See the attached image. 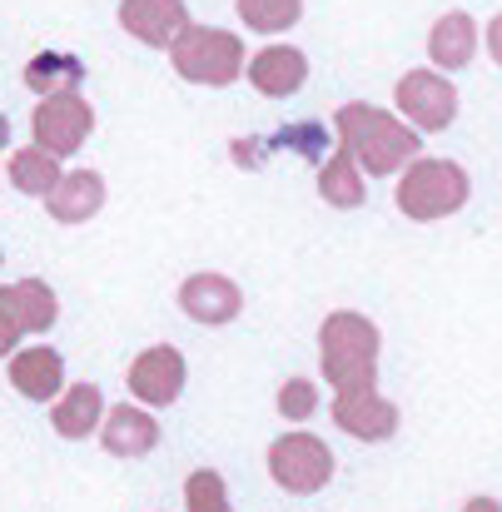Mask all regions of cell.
<instances>
[{"mask_svg":"<svg viewBox=\"0 0 502 512\" xmlns=\"http://www.w3.org/2000/svg\"><path fill=\"white\" fill-rule=\"evenodd\" d=\"M334 140H338V150L363 170V179H398V174L423 155V135H418L413 125H403L393 110L368 105V100L338 105Z\"/></svg>","mask_w":502,"mask_h":512,"instance_id":"obj_1","label":"cell"},{"mask_svg":"<svg viewBox=\"0 0 502 512\" xmlns=\"http://www.w3.org/2000/svg\"><path fill=\"white\" fill-rule=\"evenodd\" d=\"M383 334L363 309H334L319 324V368L334 393H368L378 388Z\"/></svg>","mask_w":502,"mask_h":512,"instance_id":"obj_2","label":"cell"},{"mask_svg":"<svg viewBox=\"0 0 502 512\" xmlns=\"http://www.w3.org/2000/svg\"><path fill=\"white\" fill-rule=\"evenodd\" d=\"M468 199H473V174L458 160H438V155H418L393 184V204L413 224L453 219V214L468 209Z\"/></svg>","mask_w":502,"mask_h":512,"instance_id":"obj_3","label":"cell"},{"mask_svg":"<svg viewBox=\"0 0 502 512\" xmlns=\"http://www.w3.org/2000/svg\"><path fill=\"white\" fill-rule=\"evenodd\" d=\"M165 55L179 80L209 85V90H224V85L244 80V60H249L244 40L234 30H224V25H189Z\"/></svg>","mask_w":502,"mask_h":512,"instance_id":"obj_4","label":"cell"},{"mask_svg":"<svg viewBox=\"0 0 502 512\" xmlns=\"http://www.w3.org/2000/svg\"><path fill=\"white\" fill-rule=\"evenodd\" d=\"M264 468H269V478H274L279 493H289V498H314V493H324V488L334 483L338 458L319 433L289 428V433H279V438L269 443Z\"/></svg>","mask_w":502,"mask_h":512,"instance_id":"obj_5","label":"cell"},{"mask_svg":"<svg viewBox=\"0 0 502 512\" xmlns=\"http://www.w3.org/2000/svg\"><path fill=\"white\" fill-rule=\"evenodd\" d=\"M463 100H458V85L433 70V65H418V70H403L398 85H393V115L403 125H413L418 135H443L453 120H458Z\"/></svg>","mask_w":502,"mask_h":512,"instance_id":"obj_6","label":"cell"},{"mask_svg":"<svg viewBox=\"0 0 502 512\" xmlns=\"http://www.w3.org/2000/svg\"><path fill=\"white\" fill-rule=\"evenodd\" d=\"M95 135V105L80 90H60L35 100L30 110V145H40L55 160H70L85 150V140Z\"/></svg>","mask_w":502,"mask_h":512,"instance_id":"obj_7","label":"cell"},{"mask_svg":"<svg viewBox=\"0 0 502 512\" xmlns=\"http://www.w3.org/2000/svg\"><path fill=\"white\" fill-rule=\"evenodd\" d=\"M125 383H130V398L155 413V408L179 403V393H184V383H189V363H184V353H179L174 343H150V348H140V353L130 358Z\"/></svg>","mask_w":502,"mask_h":512,"instance_id":"obj_8","label":"cell"},{"mask_svg":"<svg viewBox=\"0 0 502 512\" xmlns=\"http://www.w3.org/2000/svg\"><path fill=\"white\" fill-rule=\"evenodd\" d=\"M174 299H179V314H184L189 324H199V329H224V324H234V319L244 314V289H239V279H229V274H219V269L189 274Z\"/></svg>","mask_w":502,"mask_h":512,"instance_id":"obj_9","label":"cell"},{"mask_svg":"<svg viewBox=\"0 0 502 512\" xmlns=\"http://www.w3.org/2000/svg\"><path fill=\"white\" fill-rule=\"evenodd\" d=\"M329 418L338 433H348L358 443H388L403 423V408L393 398H383L378 388H368V393H334Z\"/></svg>","mask_w":502,"mask_h":512,"instance_id":"obj_10","label":"cell"},{"mask_svg":"<svg viewBox=\"0 0 502 512\" xmlns=\"http://www.w3.org/2000/svg\"><path fill=\"white\" fill-rule=\"evenodd\" d=\"M244 80L264 95V100H289L309 85V55L299 45H259L244 60Z\"/></svg>","mask_w":502,"mask_h":512,"instance_id":"obj_11","label":"cell"},{"mask_svg":"<svg viewBox=\"0 0 502 512\" xmlns=\"http://www.w3.org/2000/svg\"><path fill=\"white\" fill-rule=\"evenodd\" d=\"M5 373H10V388L30 403H55L65 393V353L50 348V343H20L10 358H5Z\"/></svg>","mask_w":502,"mask_h":512,"instance_id":"obj_12","label":"cell"},{"mask_svg":"<svg viewBox=\"0 0 502 512\" xmlns=\"http://www.w3.org/2000/svg\"><path fill=\"white\" fill-rule=\"evenodd\" d=\"M115 20H120V30L130 40H140L150 50H169L194 25L184 0H120L115 5Z\"/></svg>","mask_w":502,"mask_h":512,"instance_id":"obj_13","label":"cell"},{"mask_svg":"<svg viewBox=\"0 0 502 512\" xmlns=\"http://www.w3.org/2000/svg\"><path fill=\"white\" fill-rule=\"evenodd\" d=\"M95 438L110 458L135 463V458H150L160 448V418L140 403H115V408H105V423H100Z\"/></svg>","mask_w":502,"mask_h":512,"instance_id":"obj_14","label":"cell"},{"mask_svg":"<svg viewBox=\"0 0 502 512\" xmlns=\"http://www.w3.org/2000/svg\"><path fill=\"white\" fill-rule=\"evenodd\" d=\"M105 199H110V184H105L100 170H65L60 184L40 204H45V214L55 224H90L105 209Z\"/></svg>","mask_w":502,"mask_h":512,"instance_id":"obj_15","label":"cell"},{"mask_svg":"<svg viewBox=\"0 0 502 512\" xmlns=\"http://www.w3.org/2000/svg\"><path fill=\"white\" fill-rule=\"evenodd\" d=\"M478 40H483V30H478V20L468 10H443L428 25V65L443 70V75H458V70L473 65Z\"/></svg>","mask_w":502,"mask_h":512,"instance_id":"obj_16","label":"cell"},{"mask_svg":"<svg viewBox=\"0 0 502 512\" xmlns=\"http://www.w3.org/2000/svg\"><path fill=\"white\" fill-rule=\"evenodd\" d=\"M105 388L100 383H65V393L50 403V428L65 438V443H85V438H95L100 433V423H105Z\"/></svg>","mask_w":502,"mask_h":512,"instance_id":"obj_17","label":"cell"},{"mask_svg":"<svg viewBox=\"0 0 502 512\" xmlns=\"http://www.w3.org/2000/svg\"><path fill=\"white\" fill-rule=\"evenodd\" d=\"M5 294H10L20 324H25V339H30V334L45 339V334L60 324V294H55L45 279H15V284H5Z\"/></svg>","mask_w":502,"mask_h":512,"instance_id":"obj_18","label":"cell"},{"mask_svg":"<svg viewBox=\"0 0 502 512\" xmlns=\"http://www.w3.org/2000/svg\"><path fill=\"white\" fill-rule=\"evenodd\" d=\"M5 174H10V189H20V194H30V199H45V194L60 184L65 165H60L55 155H45L40 145H20V150H10Z\"/></svg>","mask_w":502,"mask_h":512,"instance_id":"obj_19","label":"cell"},{"mask_svg":"<svg viewBox=\"0 0 502 512\" xmlns=\"http://www.w3.org/2000/svg\"><path fill=\"white\" fill-rule=\"evenodd\" d=\"M319 199L329 204V209H358L363 199H368V179L363 170L343 155V150H329V160L319 165Z\"/></svg>","mask_w":502,"mask_h":512,"instance_id":"obj_20","label":"cell"},{"mask_svg":"<svg viewBox=\"0 0 502 512\" xmlns=\"http://www.w3.org/2000/svg\"><path fill=\"white\" fill-rule=\"evenodd\" d=\"M80 80H85V65L75 60V55H60V50H50V55H35L30 65H25V85L45 100V95H60V90H80Z\"/></svg>","mask_w":502,"mask_h":512,"instance_id":"obj_21","label":"cell"},{"mask_svg":"<svg viewBox=\"0 0 502 512\" xmlns=\"http://www.w3.org/2000/svg\"><path fill=\"white\" fill-rule=\"evenodd\" d=\"M234 10L254 35H284L304 20V0H234Z\"/></svg>","mask_w":502,"mask_h":512,"instance_id":"obj_22","label":"cell"},{"mask_svg":"<svg viewBox=\"0 0 502 512\" xmlns=\"http://www.w3.org/2000/svg\"><path fill=\"white\" fill-rule=\"evenodd\" d=\"M184 512H234L229 508V483L214 468H194L184 478Z\"/></svg>","mask_w":502,"mask_h":512,"instance_id":"obj_23","label":"cell"},{"mask_svg":"<svg viewBox=\"0 0 502 512\" xmlns=\"http://www.w3.org/2000/svg\"><path fill=\"white\" fill-rule=\"evenodd\" d=\"M274 403H279V418H284V423H309V418L319 413V383L304 378V373H299V378H284Z\"/></svg>","mask_w":502,"mask_h":512,"instance_id":"obj_24","label":"cell"},{"mask_svg":"<svg viewBox=\"0 0 502 512\" xmlns=\"http://www.w3.org/2000/svg\"><path fill=\"white\" fill-rule=\"evenodd\" d=\"M274 145H284V150H299V155H309V160H329V145H334V135L324 130V125H294V130H279L274 135Z\"/></svg>","mask_w":502,"mask_h":512,"instance_id":"obj_25","label":"cell"},{"mask_svg":"<svg viewBox=\"0 0 502 512\" xmlns=\"http://www.w3.org/2000/svg\"><path fill=\"white\" fill-rule=\"evenodd\" d=\"M25 343V324H20V314H15V304H10V294L0 289V363L15 353Z\"/></svg>","mask_w":502,"mask_h":512,"instance_id":"obj_26","label":"cell"},{"mask_svg":"<svg viewBox=\"0 0 502 512\" xmlns=\"http://www.w3.org/2000/svg\"><path fill=\"white\" fill-rule=\"evenodd\" d=\"M229 150H234V165H249V170L264 165V145H259V140H234Z\"/></svg>","mask_w":502,"mask_h":512,"instance_id":"obj_27","label":"cell"},{"mask_svg":"<svg viewBox=\"0 0 502 512\" xmlns=\"http://www.w3.org/2000/svg\"><path fill=\"white\" fill-rule=\"evenodd\" d=\"M483 45H488V55H493V65L502 70V10L488 20V30H483Z\"/></svg>","mask_w":502,"mask_h":512,"instance_id":"obj_28","label":"cell"},{"mask_svg":"<svg viewBox=\"0 0 502 512\" xmlns=\"http://www.w3.org/2000/svg\"><path fill=\"white\" fill-rule=\"evenodd\" d=\"M463 512H502V503L498 498H488V493H478V498H468V503H463Z\"/></svg>","mask_w":502,"mask_h":512,"instance_id":"obj_29","label":"cell"},{"mask_svg":"<svg viewBox=\"0 0 502 512\" xmlns=\"http://www.w3.org/2000/svg\"><path fill=\"white\" fill-rule=\"evenodd\" d=\"M5 145H10V120H5V110H0V155H5Z\"/></svg>","mask_w":502,"mask_h":512,"instance_id":"obj_30","label":"cell"},{"mask_svg":"<svg viewBox=\"0 0 502 512\" xmlns=\"http://www.w3.org/2000/svg\"><path fill=\"white\" fill-rule=\"evenodd\" d=\"M0 264H5V254H0Z\"/></svg>","mask_w":502,"mask_h":512,"instance_id":"obj_31","label":"cell"}]
</instances>
